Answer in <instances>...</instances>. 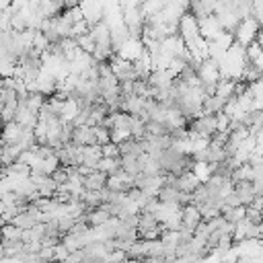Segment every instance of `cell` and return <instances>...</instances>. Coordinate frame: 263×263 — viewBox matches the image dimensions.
<instances>
[{
    "label": "cell",
    "instance_id": "4",
    "mask_svg": "<svg viewBox=\"0 0 263 263\" xmlns=\"http://www.w3.org/2000/svg\"><path fill=\"white\" fill-rule=\"evenodd\" d=\"M23 129L25 127L16 119L2 123V127H0V140H2V144H16L18 138H21V134H23Z\"/></svg>",
    "mask_w": 263,
    "mask_h": 263
},
{
    "label": "cell",
    "instance_id": "14",
    "mask_svg": "<svg viewBox=\"0 0 263 263\" xmlns=\"http://www.w3.org/2000/svg\"><path fill=\"white\" fill-rule=\"evenodd\" d=\"M103 148V156H121V152H119V144H115V142H107V144H103L101 146Z\"/></svg>",
    "mask_w": 263,
    "mask_h": 263
},
{
    "label": "cell",
    "instance_id": "3",
    "mask_svg": "<svg viewBox=\"0 0 263 263\" xmlns=\"http://www.w3.org/2000/svg\"><path fill=\"white\" fill-rule=\"evenodd\" d=\"M175 74L168 70V68H154L152 72H150V76H148V82H150V86H154V88H168L173 82H175Z\"/></svg>",
    "mask_w": 263,
    "mask_h": 263
},
{
    "label": "cell",
    "instance_id": "12",
    "mask_svg": "<svg viewBox=\"0 0 263 263\" xmlns=\"http://www.w3.org/2000/svg\"><path fill=\"white\" fill-rule=\"evenodd\" d=\"M76 43H78V47H80L82 51H86V53H92V51H95V45H97L90 33H84V35L76 37Z\"/></svg>",
    "mask_w": 263,
    "mask_h": 263
},
{
    "label": "cell",
    "instance_id": "6",
    "mask_svg": "<svg viewBox=\"0 0 263 263\" xmlns=\"http://www.w3.org/2000/svg\"><path fill=\"white\" fill-rule=\"evenodd\" d=\"M72 144L76 146H86V144H97V138H95V132H92V125H76L72 129Z\"/></svg>",
    "mask_w": 263,
    "mask_h": 263
},
{
    "label": "cell",
    "instance_id": "5",
    "mask_svg": "<svg viewBox=\"0 0 263 263\" xmlns=\"http://www.w3.org/2000/svg\"><path fill=\"white\" fill-rule=\"evenodd\" d=\"M201 183H203V181H201L193 171H185V173H181V175L175 179V187H179V189L185 191V193L197 191V187H199Z\"/></svg>",
    "mask_w": 263,
    "mask_h": 263
},
{
    "label": "cell",
    "instance_id": "7",
    "mask_svg": "<svg viewBox=\"0 0 263 263\" xmlns=\"http://www.w3.org/2000/svg\"><path fill=\"white\" fill-rule=\"evenodd\" d=\"M232 191L236 193V197H238V201H240L242 205H249V203L255 199V195H257L253 181H236L234 187H232Z\"/></svg>",
    "mask_w": 263,
    "mask_h": 263
},
{
    "label": "cell",
    "instance_id": "1",
    "mask_svg": "<svg viewBox=\"0 0 263 263\" xmlns=\"http://www.w3.org/2000/svg\"><path fill=\"white\" fill-rule=\"evenodd\" d=\"M261 31V25L257 23V18L255 16H249V18H242L238 25H236V29L232 31V35H234V41L238 43V45H242V47H247L249 43H253L255 39H257V33Z\"/></svg>",
    "mask_w": 263,
    "mask_h": 263
},
{
    "label": "cell",
    "instance_id": "15",
    "mask_svg": "<svg viewBox=\"0 0 263 263\" xmlns=\"http://www.w3.org/2000/svg\"><path fill=\"white\" fill-rule=\"evenodd\" d=\"M68 255H70V249L60 240V242L53 247V259H64V261H66V259H68Z\"/></svg>",
    "mask_w": 263,
    "mask_h": 263
},
{
    "label": "cell",
    "instance_id": "8",
    "mask_svg": "<svg viewBox=\"0 0 263 263\" xmlns=\"http://www.w3.org/2000/svg\"><path fill=\"white\" fill-rule=\"evenodd\" d=\"M107 177L109 175H105L103 171H92L90 175H84V179H82V185H84V189H90V191H101V189H105L107 187Z\"/></svg>",
    "mask_w": 263,
    "mask_h": 263
},
{
    "label": "cell",
    "instance_id": "9",
    "mask_svg": "<svg viewBox=\"0 0 263 263\" xmlns=\"http://www.w3.org/2000/svg\"><path fill=\"white\" fill-rule=\"evenodd\" d=\"M23 148L18 144H2V152H0V164L6 166V164H12L14 160H18Z\"/></svg>",
    "mask_w": 263,
    "mask_h": 263
},
{
    "label": "cell",
    "instance_id": "13",
    "mask_svg": "<svg viewBox=\"0 0 263 263\" xmlns=\"http://www.w3.org/2000/svg\"><path fill=\"white\" fill-rule=\"evenodd\" d=\"M92 132H95V138H97V144H107L111 142V129L105 127V125H92Z\"/></svg>",
    "mask_w": 263,
    "mask_h": 263
},
{
    "label": "cell",
    "instance_id": "10",
    "mask_svg": "<svg viewBox=\"0 0 263 263\" xmlns=\"http://www.w3.org/2000/svg\"><path fill=\"white\" fill-rule=\"evenodd\" d=\"M121 168V156H101L99 160V171H103L105 175H113Z\"/></svg>",
    "mask_w": 263,
    "mask_h": 263
},
{
    "label": "cell",
    "instance_id": "11",
    "mask_svg": "<svg viewBox=\"0 0 263 263\" xmlns=\"http://www.w3.org/2000/svg\"><path fill=\"white\" fill-rule=\"evenodd\" d=\"M0 232H2V238H10V240L23 238V228L16 226V224H12V222H4V226L0 228Z\"/></svg>",
    "mask_w": 263,
    "mask_h": 263
},
{
    "label": "cell",
    "instance_id": "2",
    "mask_svg": "<svg viewBox=\"0 0 263 263\" xmlns=\"http://www.w3.org/2000/svg\"><path fill=\"white\" fill-rule=\"evenodd\" d=\"M222 31H224V27H222V23L218 21L216 14H208V16H203V18L199 21V33H201V37L208 39V41H214Z\"/></svg>",
    "mask_w": 263,
    "mask_h": 263
}]
</instances>
